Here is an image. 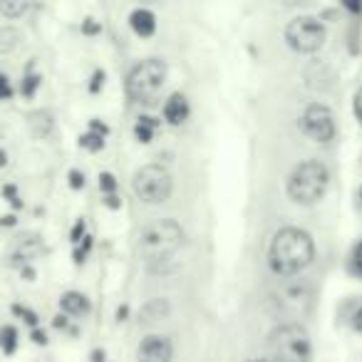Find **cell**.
<instances>
[{"mask_svg":"<svg viewBox=\"0 0 362 362\" xmlns=\"http://www.w3.org/2000/svg\"><path fill=\"white\" fill-rule=\"evenodd\" d=\"M313 256H315V246H313L310 233L300 228H281L273 236L268 263L276 276H296L310 266Z\"/></svg>","mask_w":362,"mask_h":362,"instance_id":"obj_1","label":"cell"},{"mask_svg":"<svg viewBox=\"0 0 362 362\" xmlns=\"http://www.w3.org/2000/svg\"><path fill=\"white\" fill-rule=\"evenodd\" d=\"M184 246V231L176 221L171 218H159V221L149 223L139 236V253L151 271L156 273H169L176 251Z\"/></svg>","mask_w":362,"mask_h":362,"instance_id":"obj_2","label":"cell"},{"mask_svg":"<svg viewBox=\"0 0 362 362\" xmlns=\"http://www.w3.org/2000/svg\"><path fill=\"white\" fill-rule=\"evenodd\" d=\"M327 184H330V171H327V166L322 161H300L293 169L291 179H288V197L296 204L310 206V204L320 202L325 197Z\"/></svg>","mask_w":362,"mask_h":362,"instance_id":"obj_3","label":"cell"},{"mask_svg":"<svg viewBox=\"0 0 362 362\" xmlns=\"http://www.w3.org/2000/svg\"><path fill=\"white\" fill-rule=\"evenodd\" d=\"M273 362H310V337L305 327L288 322L271 335Z\"/></svg>","mask_w":362,"mask_h":362,"instance_id":"obj_4","label":"cell"},{"mask_svg":"<svg viewBox=\"0 0 362 362\" xmlns=\"http://www.w3.org/2000/svg\"><path fill=\"white\" fill-rule=\"evenodd\" d=\"M166 65L161 60H144L127 77V95L134 102H146L164 87Z\"/></svg>","mask_w":362,"mask_h":362,"instance_id":"obj_5","label":"cell"},{"mask_svg":"<svg viewBox=\"0 0 362 362\" xmlns=\"http://www.w3.org/2000/svg\"><path fill=\"white\" fill-rule=\"evenodd\" d=\"M132 189L144 204H164L171 197V176L161 164H146L134 174Z\"/></svg>","mask_w":362,"mask_h":362,"instance_id":"obj_6","label":"cell"},{"mask_svg":"<svg viewBox=\"0 0 362 362\" xmlns=\"http://www.w3.org/2000/svg\"><path fill=\"white\" fill-rule=\"evenodd\" d=\"M286 40L296 52H315L325 42V28L315 18H308V16L296 18V21L288 23Z\"/></svg>","mask_w":362,"mask_h":362,"instance_id":"obj_7","label":"cell"},{"mask_svg":"<svg viewBox=\"0 0 362 362\" xmlns=\"http://www.w3.org/2000/svg\"><path fill=\"white\" fill-rule=\"evenodd\" d=\"M300 127L310 139L327 144L335 136V119H332L330 110L322 105H310L300 117Z\"/></svg>","mask_w":362,"mask_h":362,"instance_id":"obj_8","label":"cell"},{"mask_svg":"<svg viewBox=\"0 0 362 362\" xmlns=\"http://www.w3.org/2000/svg\"><path fill=\"white\" fill-rule=\"evenodd\" d=\"M174 347L164 335H149L136 347V362H171Z\"/></svg>","mask_w":362,"mask_h":362,"instance_id":"obj_9","label":"cell"},{"mask_svg":"<svg viewBox=\"0 0 362 362\" xmlns=\"http://www.w3.org/2000/svg\"><path fill=\"white\" fill-rule=\"evenodd\" d=\"M281 300H278V305H281V310H303V308H308V303H310V288L308 286H286L281 291Z\"/></svg>","mask_w":362,"mask_h":362,"instance_id":"obj_10","label":"cell"},{"mask_svg":"<svg viewBox=\"0 0 362 362\" xmlns=\"http://www.w3.org/2000/svg\"><path fill=\"white\" fill-rule=\"evenodd\" d=\"M189 117V102L184 95H171L169 102L164 105V119L169 122V124H181V122H187Z\"/></svg>","mask_w":362,"mask_h":362,"instance_id":"obj_11","label":"cell"},{"mask_svg":"<svg viewBox=\"0 0 362 362\" xmlns=\"http://www.w3.org/2000/svg\"><path fill=\"white\" fill-rule=\"evenodd\" d=\"M42 253V241L37 236H25V238H18L16 243V251H13V261L23 263L25 266L30 258L40 256Z\"/></svg>","mask_w":362,"mask_h":362,"instance_id":"obj_12","label":"cell"},{"mask_svg":"<svg viewBox=\"0 0 362 362\" xmlns=\"http://www.w3.org/2000/svg\"><path fill=\"white\" fill-rule=\"evenodd\" d=\"M129 25H132V30H134L136 35L149 37V35H154V30H156V18H154V13H151V11L136 8V11L129 16Z\"/></svg>","mask_w":362,"mask_h":362,"instance_id":"obj_13","label":"cell"},{"mask_svg":"<svg viewBox=\"0 0 362 362\" xmlns=\"http://www.w3.org/2000/svg\"><path fill=\"white\" fill-rule=\"evenodd\" d=\"M60 308L67 315H85V313H90V300H87V296H82V293L70 291L60 298Z\"/></svg>","mask_w":362,"mask_h":362,"instance_id":"obj_14","label":"cell"},{"mask_svg":"<svg viewBox=\"0 0 362 362\" xmlns=\"http://www.w3.org/2000/svg\"><path fill=\"white\" fill-rule=\"evenodd\" d=\"M166 313H169V303H166L164 298H156V300H149L144 308H141V320L144 322L161 320Z\"/></svg>","mask_w":362,"mask_h":362,"instance_id":"obj_15","label":"cell"},{"mask_svg":"<svg viewBox=\"0 0 362 362\" xmlns=\"http://www.w3.org/2000/svg\"><path fill=\"white\" fill-rule=\"evenodd\" d=\"M156 127H159V122H156L154 117H141V119L136 122V127H134L136 139H139L141 144H149L151 136H154V132H156Z\"/></svg>","mask_w":362,"mask_h":362,"instance_id":"obj_16","label":"cell"},{"mask_svg":"<svg viewBox=\"0 0 362 362\" xmlns=\"http://www.w3.org/2000/svg\"><path fill=\"white\" fill-rule=\"evenodd\" d=\"M18 347V330L13 325H3L0 327V350L6 355H13Z\"/></svg>","mask_w":362,"mask_h":362,"instance_id":"obj_17","label":"cell"},{"mask_svg":"<svg viewBox=\"0 0 362 362\" xmlns=\"http://www.w3.org/2000/svg\"><path fill=\"white\" fill-rule=\"evenodd\" d=\"M25 8H28V0H0V13L6 18H11V21L21 18L25 13Z\"/></svg>","mask_w":362,"mask_h":362,"instance_id":"obj_18","label":"cell"},{"mask_svg":"<svg viewBox=\"0 0 362 362\" xmlns=\"http://www.w3.org/2000/svg\"><path fill=\"white\" fill-rule=\"evenodd\" d=\"M80 146H85L87 151H100L102 146H105V134H100V132L90 129L87 134L80 136Z\"/></svg>","mask_w":362,"mask_h":362,"instance_id":"obj_19","label":"cell"},{"mask_svg":"<svg viewBox=\"0 0 362 362\" xmlns=\"http://www.w3.org/2000/svg\"><path fill=\"white\" fill-rule=\"evenodd\" d=\"M18 40H21V33L13 28H3L0 30V52H11L18 45Z\"/></svg>","mask_w":362,"mask_h":362,"instance_id":"obj_20","label":"cell"},{"mask_svg":"<svg viewBox=\"0 0 362 362\" xmlns=\"http://www.w3.org/2000/svg\"><path fill=\"white\" fill-rule=\"evenodd\" d=\"M13 313H16V315H21L28 325H37V315L33 310H28L25 305H21V303H16V305H13Z\"/></svg>","mask_w":362,"mask_h":362,"instance_id":"obj_21","label":"cell"},{"mask_svg":"<svg viewBox=\"0 0 362 362\" xmlns=\"http://www.w3.org/2000/svg\"><path fill=\"white\" fill-rule=\"evenodd\" d=\"M40 82L42 80L37 75H28L25 80H23V95L33 97V95H35V90H37V85H40Z\"/></svg>","mask_w":362,"mask_h":362,"instance_id":"obj_22","label":"cell"},{"mask_svg":"<svg viewBox=\"0 0 362 362\" xmlns=\"http://www.w3.org/2000/svg\"><path fill=\"white\" fill-rule=\"evenodd\" d=\"M100 189H102L105 194H112V192H115V189H117L115 176L107 174V171H105V174H100Z\"/></svg>","mask_w":362,"mask_h":362,"instance_id":"obj_23","label":"cell"},{"mask_svg":"<svg viewBox=\"0 0 362 362\" xmlns=\"http://www.w3.org/2000/svg\"><path fill=\"white\" fill-rule=\"evenodd\" d=\"M11 97H13L11 80L6 75H0V100H11Z\"/></svg>","mask_w":362,"mask_h":362,"instance_id":"obj_24","label":"cell"},{"mask_svg":"<svg viewBox=\"0 0 362 362\" xmlns=\"http://www.w3.org/2000/svg\"><path fill=\"white\" fill-rule=\"evenodd\" d=\"M352 268H355V273L362 276V241L357 243L355 251H352Z\"/></svg>","mask_w":362,"mask_h":362,"instance_id":"obj_25","label":"cell"},{"mask_svg":"<svg viewBox=\"0 0 362 362\" xmlns=\"http://www.w3.org/2000/svg\"><path fill=\"white\" fill-rule=\"evenodd\" d=\"M70 187L72 189L85 187V174H80V171H70Z\"/></svg>","mask_w":362,"mask_h":362,"instance_id":"obj_26","label":"cell"},{"mask_svg":"<svg viewBox=\"0 0 362 362\" xmlns=\"http://www.w3.org/2000/svg\"><path fill=\"white\" fill-rule=\"evenodd\" d=\"M342 6L355 16H362V0H342Z\"/></svg>","mask_w":362,"mask_h":362,"instance_id":"obj_27","label":"cell"},{"mask_svg":"<svg viewBox=\"0 0 362 362\" xmlns=\"http://www.w3.org/2000/svg\"><path fill=\"white\" fill-rule=\"evenodd\" d=\"M352 107H355V117H357V122H360V124H362V87L355 92V105H352Z\"/></svg>","mask_w":362,"mask_h":362,"instance_id":"obj_28","label":"cell"},{"mask_svg":"<svg viewBox=\"0 0 362 362\" xmlns=\"http://www.w3.org/2000/svg\"><path fill=\"white\" fill-rule=\"evenodd\" d=\"M105 82V72H95V80H92V92H100V85Z\"/></svg>","mask_w":362,"mask_h":362,"instance_id":"obj_29","label":"cell"},{"mask_svg":"<svg viewBox=\"0 0 362 362\" xmlns=\"http://www.w3.org/2000/svg\"><path fill=\"white\" fill-rule=\"evenodd\" d=\"M82 233H85V221H77L75 231H72V241L80 243V236H82Z\"/></svg>","mask_w":362,"mask_h":362,"instance_id":"obj_30","label":"cell"},{"mask_svg":"<svg viewBox=\"0 0 362 362\" xmlns=\"http://www.w3.org/2000/svg\"><path fill=\"white\" fill-rule=\"evenodd\" d=\"M315 0H286V6L291 8H305V6H313Z\"/></svg>","mask_w":362,"mask_h":362,"instance_id":"obj_31","label":"cell"},{"mask_svg":"<svg viewBox=\"0 0 362 362\" xmlns=\"http://www.w3.org/2000/svg\"><path fill=\"white\" fill-rule=\"evenodd\" d=\"M90 129H95V132H100V134H107V127L102 124L100 119H92L90 122Z\"/></svg>","mask_w":362,"mask_h":362,"instance_id":"obj_32","label":"cell"},{"mask_svg":"<svg viewBox=\"0 0 362 362\" xmlns=\"http://www.w3.org/2000/svg\"><path fill=\"white\" fill-rule=\"evenodd\" d=\"M33 340H35L37 345H47V335H45V332H40V330L33 332Z\"/></svg>","mask_w":362,"mask_h":362,"instance_id":"obj_33","label":"cell"},{"mask_svg":"<svg viewBox=\"0 0 362 362\" xmlns=\"http://www.w3.org/2000/svg\"><path fill=\"white\" fill-rule=\"evenodd\" d=\"M107 206H110V209H119V199L110 194V197H107Z\"/></svg>","mask_w":362,"mask_h":362,"instance_id":"obj_34","label":"cell"},{"mask_svg":"<svg viewBox=\"0 0 362 362\" xmlns=\"http://www.w3.org/2000/svg\"><path fill=\"white\" fill-rule=\"evenodd\" d=\"M13 223H16V218H13V216L0 218V226H13Z\"/></svg>","mask_w":362,"mask_h":362,"instance_id":"obj_35","label":"cell"},{"mask_svg":"<svg viewBox=\"0 0 362 362\" xmlns=\"http://www.w3.org/2000/svg\"><path fill=\"white\" fill-rule=\"evenodd\" d=\"M97 30H100V28H97V25H95V23H92V21H87V25H85V33H97Z\"/></svg>","mask_w":362,"mask_h":362,"instance_id":"obj_36","label":"cell"},{"mask_svg":"<svg viewBox=\"0 0 362 362\" xmlns=\"http://www.w3.org/2000/svg\"><path fill=\"white\" fill-rule=\"evenodd\" d=\"M355 327H357V330L362 332V310H360V313H357V315H355Z\"/></svg>","mask_w":362,"mask_h":362,"instance_id":"obj_37","label":"cell"},{"mask_svg":"<svg viewBox=\"0 0 362 362\" xmlns=\"http://www.w3.org/2000/svg\"><path fill=\"white\" fill-rule=\"evenodd\" d=\"M92 357H95V360H92V362H105V352H100V350H97Z\"/></svg>","mask_w":362,"mask_h":362,"instance_id":"obj_38","label":"cell"},{"mask_svg":"<svg viewBox=\"0 0 362 362\" xmlns=\"http://www.w3.org/2000/svg\"><path fill=\"white\" fill-rule=\"evenodd\" d=\"M0 166H6V154L3 151H0Z\"/></svg>","mask_w":362,"mask_h":362,"instance_id":"obj_39","label":"cell"},{"mask_svg":"<svg viewBox=\"0 0 362 362\" xmlns=\"http://www.w3.org/2000/svg\"><path fill=\"white\" fill-rule=\"evenodd\" d=\"M248 362H268V360H248Z\"/></svg>","mask_w":362,"mask_h":362,"instance_id":"obj_40","label":"cell"},{"mask_svg":"<svg viewBox=\"0 0 362 362\" xmlns=\"http://www.w3.org/2000/svg\"><path fill=\"white\" fill-rule=\"evenodd\" d=\"M360 202H362V189H360Z\"/></svg>","mask_w":362,"mask_h":362,"instance_id":"obj_41","label":"cell"}]
</instances>
